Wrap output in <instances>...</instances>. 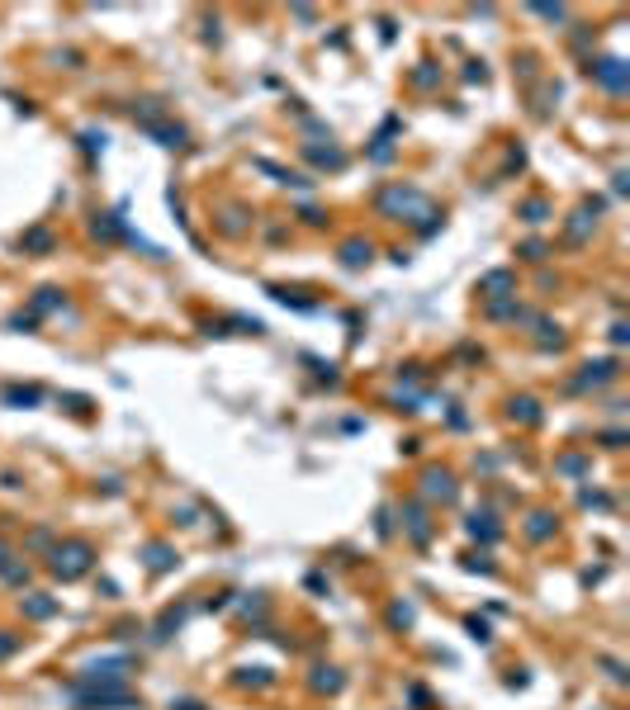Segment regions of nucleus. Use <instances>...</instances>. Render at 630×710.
Wrapping results in <instances>:
<instances>
[{"mask_svg":"<svg viewBox=\"0 0 630 710\" xmlns=\"http://www.w3.org/2000/svg\"><path fill=\"white\" fill-rule=\"evenodd\" d=\"M85 564H90V549H85V544H67V549H57V559H52V568H57L62 578L85 573Z\"/></svg>","mask_w":630,"mask_h":710,"instance_id":"1","label":"nucleus"}]
</instances>
